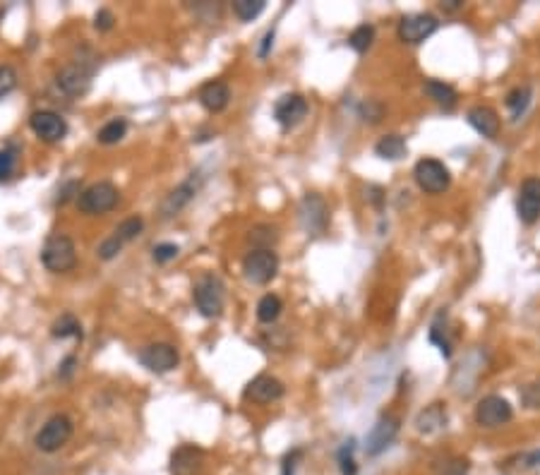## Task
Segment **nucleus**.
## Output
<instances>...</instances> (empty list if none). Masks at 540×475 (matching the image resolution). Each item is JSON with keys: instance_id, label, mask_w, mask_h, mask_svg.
I'll list each match as a JSON object with an SVG mask.
<instances>
[{"instance_id": "9", "label": "nucleus", "mask_w": 540, "mask_h": 475, "mask_svg": "<svg viewBox=\"0 0 540 475\" xmlns=\"http://www.w3.org/2000/svg\"><path fill=\"white\" fill-rule=\"evenodd\" d=\"M137 360H140L149 372L166 374L178 367L180 355H178V348L170 346V343H149V346H144L142 351L137 353Z\"/></svg>"}, {"instance_id": "20", "label": "nucleus", "mask_w": 540, "mask_h": 475, "mask_svg": "<svg viewBox=\"0 0 540 475\" xmlns=\"http://www.w3.org/2000/svg\"><path fill=\"white\" fill-rule=\"evenodd\" d=\"M466 121L476 132H480L487 140H495L499 135V118L490 106H473V108L466 113Z\"/></svg>"}, {"instance_id": "4", "label": "nucleus", "mask_w": 540, "mask_h": 475, "mask_svg": "<svg viewBox=\"0 0 540 475\" xmlns=\"http://www.w3.org/2000/svg\"><path fill=\"white\" fill-rule=\"evenodd\" d=\"M118 200H121V193H118L116 185L101 180V183H94L82 190L80 197H77V207H80L82 214L101 216V214L113 211Z\"/></svg>"}, {"instance_id": "45", "label": "nucleus", "mask_w": 540, "mask_h": 475, "mask_svg": "<svg viewBox=\"0 0 540 475\" xmlns=\"http://www.w3.org/2000/svg\"><path fill=\"white\" fill-rule=\"evenodd\" d=\"M274 46V29L267 31V36L262 39V46H260V58H267L269 56V48Z\"/></svg>"}, {"instance_id": "27", "label": "nucleus", "mask_w": 540, "mask_h": 475, "mask_svg": "<svg viewBox=\"0 0 540 475\" xmlns=\"http://www.w3.org/2000/svg\"><path fill=\"white\" fill-rule=\"evenodd\" d=\"M506 108L511 111V116H514V121H519V118L524 116V111L529 108V103H531V87H516V89H511L509 94H506Z\"/></svg>"}, {"instance_id": "44", "label": "nucleus", "mask_w": 540, "mask_h": 475, "mask_svg": "<svg viewBox=\"0 0 540 475\" xmlns=\"http://www.w3.org/2000/svg\"><path fill=\"white\" fill-rule=\"evenodd\" d=\"M75 365H77V358L75 355H68L63 362H61V369H58V377L61 379H70L72 372H75Z\"/></svg>"}, {"instance_id": "22", "label": "nucleus", "mask_w": 540, "mask_h": 475, "mask_svg": "<svg viewBox=\"0 0 540 475\" xmlns=\"http://www.w3.org/2000/svg\"><path fill=\"white\" fill-rule=\"evenodd\" d=\"M423 91H425V94L430 96L437 106H442L444 111H452L454 106H457V101H459L457 89H454L452 84L439 82V79H427V82L423 84Z\"/></svg>"}, {"instance_id": "29", "label": "nucleus", "mask_w": 540, "mask_h": 475, "mask_svg": "<svg viewBox=\"0 0 540 475\" xmlns=\"http://www.w3.org/2000/svg\"><path fill=\"white\" fill-rule=\"evenodd\" d=\"M442 322H444V315L439 312L430 327V341L439 348V353H442L444 358H452V341L449 336H447V327H442Z\"/></svg>"}, {"instance_id": "46", "label": "nucleus", "mask_w": 540, "mask_h": 475, "mask_svg": "<svg viewBox=\"0 0 540 475\" xmlns=\"http://www.w3.org/2000/svg\"><path fill=\"white\" fill-rule=\"evenodd\" d=\"M524 466H526V468H536V466H540V451L529 454V456L524 459Z\"/></svg>"}, {"instance_id": "25", "label": "nucleus", "mask_w": 540, "mask_h": 475, "mask_svg": "<svg viewBox=\"0 0 540 475\" xmlns=\"http://www.w3.org/2000/svg\"><path fill=\"white\" fill-rule=\"evenodd\" d=\"M51 334L56 339H70V336L72 339H82V325L75 315H61L51 327Z\"/></svg>"}, {"instance_id": "42", "label": "nucleus", "mask_w": 540, "mask_h": 475, "mask_svg": "<svg viewBox=\"0 0 540 475\" xmlns=\"http://www.w3.org/2000/svg\"><path fill=\"white\" fill-rule=\"evenodd\" d=\"M113 24H116L113 12L106 10V8H101L94 15V26H96L98 31H111V29H113Z\"/></svg>"}, {"instance_id": "12", "label": "nucleus", "mask_w": 540, "mask_h": 475, "mask_svg": "<svg viewBox=\"0 0 540 475\" xmlns=\"http://www.w3.org/2000/svg\"><path fill=\"white\" fill-rule=\"evenodd\" d=\"M29 128L41 142L56 144L68 135V123L56 111H34L29 118Z\"/></svg>"}, {"instance_id": "26", "label": "nucleus", "mask_w": 540, "mask_h": 475, "mask_svg": "<svg viewBox=\"0 0 540 475\" xmlns=\"http://www.w3.org/2000/svg\"><path fill=\"white\" fill-rule=\"evenodd\" d=\"M125 132H128V121H125V118H116V121L106 123L101 130H98L96 140H98V144H106V147H111V144H118L123 140Z\"/></svg>"}, {"instance_id": "30", "label": "nucleus", "mask_w": 540, "mask_h": 475, "mask_svg": "<svg viewBox=\"0 0 540 475\" xmlns=\"http://www.w3.org/2000/svg\"><path fill=\"white\" fill-rule=\"evenodd\" d=\"M372 41H375V26L372 24L355 26V29L351 31V36H348V46H351L355 53H365L372 46Z\"/></svg>"}, {"instance_id": "35", "label": "nucleus", "mask_w": 540, "mask_h": 475, "mask_svg": "<svg viewBox=\"0 0 540 475\" xmlns=\"http://www.w3.org/2000/svg\"><path fill=\"white\" fill-rule=\"evenodd\" d=\"M17 89V70L12 65H0V98L10 96Z\"/></svg>"}, {"instance_id": "17", "label": "nucleus", "mask_w": 540, "mask_h": 475, "mask_svg": "<svg viewBox=\"0 0 540 475\" xmlns=\"http://www.w3.org/2000/svg\"><path fill=\"white\" fill-rule=\"evenodd\" d=\"M204 451L195 444H183L170 454V475H200Z\"/></svg>"}, {"instance_id": "7", "label": "nucleus", "mask_w": 540, "mask_h": 475, "mask_svg": "<svg viewBox=\"0 0 540 475\" xmlns=\"http://www.w3.org/2000/svg\"><path fill=\"white\" fill-rule=\"evenodd\" d=\"M91 77H94V68H89L80 58V61L68 63L65 68L58 70L56 84L68 96H84L91 89Z\"/></svg>"}, {"instance_id": "39", "label": "nucleus", "mask_w": 540, "mask_h": 475, "mask_svg": "<svg viewBox=\"0 0 540 475\" xmlns=\"http://www.w3.org/2000/svg\"><path fill=\"white\" fill-rule=\"evenodd\" d=\"M123 245H125L123 240H118L116 235H111L108 240H103L101 245H98V252H96V255L101 257V260H106V262H108V260H113V257L121 255Z\"/></svg>"}, {"instance_id": "18", "label": "nucleus", "mask_w": 540, "mask_h": 475, "mask_svg": "<svg viewBox=\"0 0 540 475\" xmlns=\"http://www.w3.org/2000/svg\"><path fill=\"white\" fill-rule=\"evenodd\" d=\"M197 190H200V178H195V173H193V178H188L185 183L178 185L173 193H170L166 200L161 202V216L163 219H170V216L180 214V211L195 200Z\"/></svg>"}, {"instance_id": "32", "label": "nucleus", "mask_w": 540, "mask_h": 475, "mask_svg": "<svg viewBox=\"0 0 540 475\" xmlns=\"http://www.w3.org/2000/svg\"><path fill=\"white\" fill-rule=\"evenodd\" d=\"M142 230H144V221L140 219V216H130V219L121 221V226L116 228V238L123 242H130V240H135Z\"/></svg>"}, {"instance_id": "36", "label": "nucleus", "mask_w": 540, "mask_h": 475, "mask_svg": "<svg viewBox=\"0 0 540 475\" xmlns=\"http://www.w3.org/2000/svg\"><path fill=\"white\" fill-rule=\"evenodd\" d=\"M519 396H521V404L526 408H540V379L524 384L519 389Z\"/></svg>"}, {"instance_id": "28", "label": "nucleus", "mask_w": 540, "mask_h": 475, "mask_svg": "<svg viewBox=\"0 0 540 475\" xmlns=\"http://www.w3.org/2000/svg\"><path fill=\"white\" fill-rule=\"evenodd\" d=\"M248 240L257 245V250H272V245L276 240H279V233H276L274 226H269V223H260V226H255L250 230Z\"/></svg>"}, {"instance_id": "40", "label": "nucleus", "mask_w": 540, "mask_h": 475, "mask_svg": "<svg viewBox=\"0 0 540 475\" xmlns=\"http://www.w3.org/2000/svg\"><path fill=\"white\" fill-rule=\"evenodd\" d=\"M178 245H173V242H161V245H156L154 247V262H159V264H166V262H170V260H175L178 257Z\"/></svg>"}, {"instance_id": "6", "label": "nucleus", "mask_w": 540, "mask_h": 475, "mask_svg": "<svg viewBox=\"0 0 540 475\" xmlns=\"http://www.w3.org/2000/svg\"><path fill=\"white\" fill-rule=\"evenodd\" d=\"M279 272V257L274 250H253L243 260V274L255 286H265Z\"/></svg>"}, {"instance_id": "10", "label": "nucleus", "mask_w": 540, "mask_h": 475, "mask_svg": "<svg viewBox=\"0 0 540 475\" xmlns=\"http://www.w3.org/2000/svg\"><path fill=\"white\" fill-rule=\"evenodd\" d=\"M511 415H514L511 404L497 394L485 396V399H480L476 406V422L480 427H487V430L506 425V422L511 420Z\"/></svg>"}, {"instance_id": "41", "label": "nucleus", "mask_w": 540, "mask_h": 475, "mask_svg": "<svg viewBox=\"0 0 540 475\" xmlns=\"http://www.w3.org/2000/svg\"><path fill=\"white\" fill-rule=\"evenodd\" d=\"M302 459V449H293L288 451L284 461H281V475H295V468H298V461Z\"/></svg>"}, {"instance_id": "15", "label": "nucleus", "mask_w": 540, "mask_h": 475, "mask_svg": "<svg viewBox=\"0 0 540 475\" xmlns=\"http://www.w3.org/2000/svg\"><path fill=\"white\" fill-rule=\"evenodd\" d=\"M307 116V101L300 94H284L274 103V121L284 130L295 128Z\"/></svg>"}, {"instance_id": "38", "label": "nucleus", "mask_w": 540, "mask_h": 475, "mask_svg": "<svg viewBox=\"0 0 540 475\" xmlns=\"http://www.w3.org/2000/svg\"><path fill=\"white\" fill-rule=\"evenodd\" d=\"M358 113H360V118H363L365 123H379L382 121V116H384V106H382L379 101H365V103H360V108H358Z\"/></svg>"}, {"instance_id": "16", "label": "nucleus", "mask_w": 540, "mask_h": 475, "mask_svg": "<svg viewBox=\"0 0 540 475\" xmlns=\"http://www.w3.org/2000/svg\"><path fill=\"white\" fill-rule=\"evenodd\" d=\"M286 394L284 382H279L272 374H260L245 387V399L255 401V404H274Z\"/></svg>"}, {"instance_id": "34", "label": "nucleus", "mask_w": 540, "mask_h": 475, "mask_svg": "<svg viewBox=\"0 0 540 475\" xmlns=\"http://www.w3.org/2000/svg\"><path fill=\"white\" fill-rule=\"evenodd\" d=\"M353 451H355V439H348L346 444L339 449V468H341V473H344V475H355V473H358V466H355Z\"/></svg>"}, {"instance_id": "1", "label": "nucleus", "mask_w": 540, "mask_h": 475, "mask_svg": "<svg viewBox=\"0 0 540 475\" xmlns=\"http://www.w3.org/2000/svg\"><path fill=\"white\" fill-rule=\"evenodd\" d=\"M193 300L197 312L207 320H214L223 312V302H226V288L216 274H202L193 286Z\"/></svg>"}, {"instance_id": "5", "label": "nucleus", "mask_w": 540, "mask_h": 475, "mask_svg": "<svg viewBox=\"0 0 540 475\" xmlns=\"http://www.w3.org/2000/svg\"><path fill=\"white\" fill-rule=\"evenodd\" d=\"M413 178H416L418 188L427 195L444 193L452 183L449 168H447L442 161H437V158H420L416 168H413Z\"/></svg>"}, {"instance_id": "3", "label": "nucleus", "mask_w": 540, "mask_h": 475, "mask_svg": "<svg viewBox=\"0 0 540 475\" xmlns=\"http://www.w3.org/2000/svg\"><path fill=\"white\" fill-rule=\"evenodd\" d=\"M41 264L54 274H68L77 267V247L68 235H51L41 250Z\"/></svg>"}, {"instance_id": "43", "label": "nucleus", "mask_w": 540, "mask_h": 475, "mask_svg": "<svg viewBox=\"0 0 540 475\" xmlns=\"http://www.w3.org/2000/svg\"><path fill=\"white\" fill-rule=\"evenodd\" d=\"M80 197V183L77 180H70V183H65V188L58 193V204H68L72 197Z\"/></svg>"}, {"instance_id": "33", "label": "nucleus", "mask_w": 540, "mask_h": 475, "mask_svg": "<svg viewBox=\"0 0 540 475\" xmlns=\"http://www.w3.org/2000/svg\"><path fill=\"white\" fill-rule=\"evenodd\" d=\"M15 163H17V147L15 144H8V147L0 149V183L8 180V178L15 173Z\"/></svg>"}, {"instance_id": "21", "label": "nucleus", "mask_w": 540, "mask_h": 475, "mask_svg": "<svg viewBox=\"0 0 540 475\" xmlns=\"http://www.w3.org/2000/svg\"><path fill=\"white\" fill-rule=\"evenodd\" d=\"M444 427H447V408H444V404H430L418 413L416 430L420 434H427V437H430V434L442 432Z\"/></svg>"}, {"instance_id": "2", "label": "nucleus", "mask_w": 540, "mask_h": 475, "mask_svg": "<svg viewBox=\"0 0 540 475\" xmlns=\"http://www.w3.org/2000/svg\"><path fill=\"white\" fill-rule=\"evenodd\" d=\"M72 432H75V422H72L70 415L56 413V415H51V418L41 425V430L36 432L34 444L39 451L56 454L72 439Z\"/></svg>"}, {"instance_id": "8", "label": "nucleus", "mask_w": 540, "mask_h": 475, "mask_svg": "<svg viewBox=\"0 0 540 475\" xmlns=\"http://www.w3.org/2000/svg\"><path fill=\"white\" fill-rule=\"evenodd\" d=\"M298 221L302 230L317 235L329 226V207L325 197L317 193H307L298 204Z\"/></svg>"}, {"instance_id": "14", "label": "nucleus", "mask_w": 540, "mask_h": 475, "mask_svg": "<svg viewBox=\"0 0 540 475\" xmlns=\"http://www.w3.org/2000/svg\"><path fill=\"white\" fill-rule=\"evenodd\" d=\"M516 214L519 221L531 226L540 219V178H526L519 188L516 200Z\"/></svg>"}, {"instance_id": "13", "label": "nucleus", "mask_w": 540, "mask_h": 475, "mask_svg": "<svg viewBox=\"0 0 540 475\" xmlns=\"http://www.w3.org/2000/svg\"><path fill=\"white\" fill-rule=\"evenodd\" d=\"M399 430H401V420L397 415H384V418H379L365 439L367 456H379L382 451H387V449L392 446V441L397 439Z\"/></svg>"}, {"instance_id": "24", "label": "nucleus", "mask_w": 540, "mask_h": 475, "mask_svg": "<svg viewBox=\"0 0 540 475\" xmlns=\"http://www.w3.org/2000/svg\"><path fill=\"white\" fill-rule=\"evenodd\" d=\"M281 310H284V302H281L279 295L267 293L265 298L257 302V320H260L262 325H274V322L279 320Z\"/></svg>"}, {"instance_id": "47", "label": "nucleus", "mask_w": 540, "mask_h": 475, "mask_svg": "<svg viewBox=\"0 0 540 475\" xmlns=\"http://www.w3.org/2000/svg\"><path fill=\"white\" fill-rule=\"evenodd\" d=\"M461 5H464L461 0H447V3H442V8H444L447 12H454V10H459Z\"/></svg>"}, {"instance_id": "31", "label": "nucleus", "mask_w": 540, "mask_h": 475, "mask_svg": "<svg viewBox=\"0 0 540 475\" xmlns=\"http://www.w3.org/2000/svg\"><path fill=\"white\" fill-rule=\"evenodd\" d=\"M265 8H267L265 0H235L233 3L235 17L243 19V22H253L255 17H260L265 12Z\"/></svg>"}, {"instance_id": "11", "label": "nucleus", "mask_w": 540, "mask_h": 475, "mask_svg": "<svg viewBox=\"0 0 540 475\" xmlns=\"http://www.w3.org/2000/svg\"><path fill=\"white\" fill-rule=\"evenodd\" d=\"M437 17L427 15V12H416V15L401 17L397 26V34L404 44H423L425 39H430L437 31Z\"/></svg>"}, {"instance_id": "19", "label": "nucleus", "mask_w": 540, "mask_h": 475, "mask_svg": "<svg viewBox=\"0 0 540 475\" xmlns=\"http://www.w3.org/2000/svg\"><path fill=\"white\" fill-rule=\"evenodd\" d=\"M197 101H200L202 108L209 111V113H221V111H226V106L230 103L228 84L221 82V79L204 82L200 87V91H197Z\"/></svg>"}, {"instance_id": "37", "label": "nucleus", "mask_w": 540, "mask_h": 475, "mask_svg": "<svg viewBox=\"0 0 540 475\" xmlns=\"http://www.w3.org/2000/svg\"><path fill=\"white\" fill-rule=\"evenodd\" d=\"M437 468V475H466L469 473V461L466 459H449V461H442Z\"/></svg>"}, {"instance_id": "23", "label": "nucleus", "mask_w": 540, "mask_h": 475, "mask_svg": "<svg viewBox=\"0 0 540 475\" xmlns=\"http://www.w3.org/2000/svg\"><path fill=\"white\" fill-rule=\"evenodd\" d=\"M406 140L401 135H384L382 140L375 144V154L384 161H399V158L406 156Z\"/></svg>"}]
</instances>
